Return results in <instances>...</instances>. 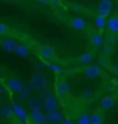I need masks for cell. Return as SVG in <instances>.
<instances>
[{
    "label": "cell",
    "instance_id": "cell-1",
    "mask_svg": "<svg viewBox=\"0 0 118 124\" xmlns=\"http://www.w3.org/2000/svg\"><path fill=\"white\" fill-rule=\"evenodd\" d=\"M29 83H30V87L33 90L40 91V90H44L47 87V83H48V81H47V76L44 75V73L36 72V73H33V75L30 76Z\"/></svg>",
    "mask_w": 118,
    "mask_h": 124
},
{
    "label": "cell",
    "instance_id": "cell-2",
    "mask_svg": "<svg viewBox=\"0 0 118 124\" xmlns=\"http://www.w3.org/2000/svg\"><path fill=\"white\" fill-rule=\"evenodd\" d=\"M11 108H13V112H14V117H17L19 121H22V123H28V121H30V115L26 112V109L23 106H21L19 103H17V102H14L13 105H11Z\"/></svg>",
    "mask_w": 118,
    "mask_h": 124
},
{
    "label": "cell",
    "instance_id": "cell-3",
    "mask_svg": "<svg viewBox=\"0 0 118 124\" xmlns=\"http://www.w3.org/2000/svg\"><path fill=\"white\" fill-rule=\"evenodd\" d=\"M43 102H44L43 109L45 112L58 109V99H56V97H55L52 93H49V91H45V94H44V97H43Z\"/></svg>",
    "mask_w": 118,
    "mask_h": 124
},
{
    "label": "cell",
    "instance_id": "cell-4",
    "mask_svg": "<svg viewBox=\"0 0 118 124\" xmlns=\"http://www.w3.org/2000/svg\"><path fill=\"white\" fill-rule=\"evenodd\" d=\"M37 54H39V57L43 59V61H52L54 58H55V50H54L52 46L49 44H43L40 46L39 50H37Z\"/></svg>",
    "mask_w": 118,
    "mask_h": 124
},
{
    "label": "cell",
    "instance_id": "cell-5",
    "mask_svg": "<svg viewBox=\"0 0 118 124\" xmlns=\"http://www.w3.org/2000/svg\"><path fill=\"white\" fill-rule=\"evenodd\" d=\"M6 85H7V88L11 93H15V94H18L19 91H22V90L26 87V85L22 83V80H19L18 77H8L7 81H6Z\"/></svg>",
    "mask_w": 118,
    "mask_h": 124
},
{
    "label": "cell",
    "instance_id": "cell-6",
    "mask_svg": "<svg viewBox=\"0 0 118 124\" xmlns=\"http://www.w3.org/2000/svg\"><path fill=\"white\" fill-rule=\"evenodd\" d=\"M83 73L88 79H96L102 75V68L99 65H87L83 69Z\"/></svg>",
    "mask_w": 118,
    "mask_h": 124
},
{
    "label": "cell",
    "instance_id": "cell-7",
    "mask_svg": "<svg viewBox=\"0 0 118 124\" xmlns=\"http://www.w3.org/2000/svg\"><path fill=\"white\" fill-rule=\"evenodd\" d=\"M55 91L58 97H65L70 93V85L65 79H58L55 83Z\"/></svg>",
    "mask_w": 118,
    "mask_h": 124
},
{
    "label": "cell",
    "instance_id": "cell-8",
    "mask_svg": "<svg viewBox=\"0 0 118 124\" xmlns=\"http://www.w3.org/2000/svg\"><path fill=\"white\" fill-rule=\"evenodd\" d=\"M115 98L113 95H104V97L100 98V101H99V108H100V110H110V109H113L115 106Z\"/></svg>",
    "mask_w": 118,
    "mask_h": 124
},
{
    "label": "cell",
    "instance_id": "cell-9",
    "mask_svg": "<svg viewBox=\"0 0 118 124\" xmlns=\"http://www.w3.org/2000/svg\"><path fill=\"white\" fill-rule=\"evenodd\" d=\"M89 43H91L92 47H95V48H99L102 46L104 44V36L102 35L100 32H91L89 33Z\"/></svg>",
    "mask_w": 118,
    "mask_h": 124
},
{
    "label": "cell",
    "instance_id": "cell-10",
    "mask_svg": "<svg viewBox=\"0 0 118 124\" xmlns=\"http://www.w3.org/2000/svg\"><path fill=\"white\" fill-rule=\"evenodd\" d=\"M97 14H102L104 17H109L113 10V1L111 0H100L97 4Z\"/></svg>",
    "mask_w": 118,
    "mask_h": 124
},
{
    "label": "cell",
    "instance_id": "cell-11",
    "mask_svg": "<svg viewBox=\"0 0 118 124\" xmlns=\"http://www.w3.org/2000/svg\"><path fill=\"white\" fill-rule=\"evenodd\" d=\"M45 119H47L48 123H61L62 120H63V112L61 109L45 112Z\"/></svg>",
    "mask_w": 118,
    "mask_h": 124
},
{
    "label": "cell",
    "instance_id": "cell-12",
    "mask_svg": "<svg viewBox=\"0 0 118 124\" xmlns=\"http://www.w3.org/2000/svg\"><path fill=\"white\" fill-rule=\"evenodd\" d=\"M30 121L32 124H45L47 119H45V113L41 110H30Z\"/></svg>",
    "mask_w": 118,
    "mask_h": 124
},
{
    "label": "cell",
    "instance_id": "cell-13",
    "mask_svg": "<svg viewBox=\"0 0 118 124\" xmlns=\"http://www.w3.org/2000/svg\"><path fill=\"white\" fill-rule=\"evenodd\" d=\"M17 41L14 39H1V43H0V47L4 53H14L15 48H17Z\"/></svg>",
    "mask_w": 118,
    "mask_h": 124
},
{
    "label": "cell",
    "instance_id": "cell-14",
    "mask_svg": "<svg viewBox=\"0 0 118 124\" xmlns=\"http://www.w3.org/2000/svg\"><path fill=\"white\" fill-rule=\"evenodd\" d=\"M70 26L76 29V31H85L87 29V22L83 17H73L70 19Z\"/></svg>",
    "mask_w": 118,
    "mask_h": 124
},
{
    "label": "cell",
    "instance_id": "cell-15",
    "mask_svg": "<svg viewBox=\"0 0 118 124\" xmlns=\"http://www.w3.org/2000/svg\"><path fill=\"white\" fill-rule=\"evenodd\" d=\"M43 106H44L43 98L35 97V98H29V99H28V108H29L30 110H41Z\"/></svg>",
    "mask_w": 118,
    "mask_h": 124
},
{
    "label": "cell",
    "instance_id": "cell-16",
    "mask_svg": "<svg viewBox=\"0 0 118 124\" xmlns=\"http://www.w3.org/2000/svg\"><path fill=\"white\" fill-rule=\"evenodd\" d=\"M93 58H95L93 53H91V51H84V53H81L78 55L77 62L78 63H83V65H91L92 61H93Z\"/></svg>",
    "mask_w": 118,
    "mask_h": 124
},
{
    "label": "cell",
    "instance_id": "cell-17",
    "mask_svg": "<svg viewBox=\"0 0 118 124\" xmlns=\"http://www.w3.org/2000/svg\"><path fill=\"white\" fill-rule=\"evenodd\" d=\"M107 29L110 33L118 35V15H111L107 19Z\"/></svg>",
    "mask_w": 118,
    "mask_h": 124
},
{
    "label": "cell",
    "instance_id": "cell-18",
    "mask_svg": "<svg viewBox=\"0 0 118 124\" xmlns=\"http://www.w3.org/2000/svg\"><path fill=\"white\" fill-rule=\"evenodd\" d=\"M14 53L17 54V55H19V57H22V58H28L30 55V48H29V46H26L25 43H18L17 48H15Z\"/></svg>",
    "mask_w": 118,
    "mask_h": 124
},
{
    "label": "cell",
    "instance_id": "cell-19",
    "mask_svg": "<svg viewBox=\"0 0 118 124\" xmlns=\"http://www.w3.org/2000/svg\"><path fill=\"white\" fill-rule=\"evenodd\" d=\"M93 23H95V28H96L99 32L103 31L104 28H107V19H106V17L104 15H102V14H97L96 17H95Z\"/></svg>",
    "mask_w": 118,
    "mask_h": 124
},
{
    "label": "cell",
    "instance_id": "cell-20",
    "mask_svg": "<svg viewBox=\"0 0 118 124\" xmlns=\"http://www.w3.org/2000/svg\"><path fill=\"white\" fill-rule=\"evenodd\" d=\"M14 116V112H13V108L10 105H4V106L0 108V117L3 120H8Z\"/></svg>",
    "mask_w": 118,
    "mask_h": 124
},
{
    "label": "cell",
    "instance_id": "cell-21",
    "mask_svg": "<svg viewBox=\"0 0 118 124\" xmlns=\"http://www.w3.org/2000/svg\"><path fill=\"white\" fill-rule=\"evenodd\" d=\"M91 124H104V116L99 110H95L91 115Z\"/></svg>",
    "mask_w": 118,
    "mask_h": 124
},
{
    "label": "cell",
    "instance_id": "cell-22",
    "mask_svg": "<svg viewBox=\"0 0 118 124\" xmlns=\"http://www.w3.org/2000/svg\"><path fill=\"white\" fill-rule=\"evenodd\" d=\"M76 124H91V115H88L87 112H80Z\"/></svg>",
    "mask_w": 118,
    "mask_h": 124
},
{
    "label": "cell",
    "instance_id": "cell-23",
    "mask_svg": "<svg viewBox=\"0 0 118 124\" xmlns=\"http://www.w3.org/2000/svg\"><path fill=\"white\" fill-rule=\"evenodd\" d=\"M29 95H30V88H29V87H25L22 91L18 93V98H19L21 101H26V99H29Z\"/></svg>",
    "mask_w": 118,
    "mask_h": 124
},
{
    "label": "cell",
    "instance_id": "cell-24",
    "mask_svg": "<svg viewBox=\"0 0 118 124\" xmlns=\"http://www.w3.org/2000/svg\"><path fill=\"white\" fill-rule=\"evenodd\" d=\"M47 66H48L51 70H54L55 73H62V72H63V68H62L61 65H58V63H54V62H47Z\"/></svg>",
    "mask_w": 118,
    "mask_h": 124
},
{
    "label": "cell",
    "instance_id": "cell-25",
    "mask_svg": "<svg viewBox=\"0 0 118 124\" xmlns=\"http://www.w3.org/2000/svg\"><path fill=\"white\" fill-rule=\"evenodd\" d=\"M104 41L107 43V44L114 46V44H115V41H117V36L114 35V33H110V32H109V35L104 36Z\"/></svg>",
    "mask_w": 118,
    "mask_h": 124
},
{
    "label": "cell",
    "instance_id": "cell-26",
    "mask_svg": "<svg viewBox=\"0 0 118 124\" xmlns=\"http://www.w3.org/2000/svg\"><path fill=\"white\" fill-rule=\"evenodd\" d=\"M113 51H114V46L104 43V46H103V57H109V55H111Z\"/></svg>",
    "mask_w": 118,
    "mask_h": 124
},
{
    "label": "cell",
    "instance_id": "cell-27",
    "mask_svg": "<svg viewBox=\"0 0 118 124\" xmlns=\"http://www.w3.org/2000/svg\"><path fill=\"white\" fill-rule=\"evenodd\" d=\"M10 32V28L7 23L4 22H0V36H3V35H7Z\"/></svg>",
    "mask_w": 118,
    "mask_h": 124
},
{
    "label": "cell",
    "instance_id": "cell-28",
    "mask_svg": "<svg viewBox=\"0 0 118 124\" xmlns=\"http://www.w3.org/2000/svg\"><path fill=\"white\" fill-rule=\"evenodd\" d=\"M83 98H84V99H91V98H92V91H91V90H84V91H83Z\"/></svg>",
    "mask_w": 118,
    "mask_h": 124
},
{
    "label": "cell",
    "instance_id": "cell-29",
    "mask_svg": "<svg viewBox=\"0 0 118 124\" xmlns=\"http://www.w3.org/2000/svg\"><path fill=\"white\" fill-rule=\"evenodd\" d=\"M111 72H113L114 75L118 76V62H117V63H113V65H111Z\"/></svg>",
    "mask_w": 118,
    "mask_h": 124
},
{
    "label": "cell",
    "instance_id": "cell-30",
    "mask_svg": "<svg viewBox=\"0 0 118 124\" xmlns=\"http://www.w3.org/2000/svg\"><path fill=\"white\" fill-rule=\"evenodd\" d=\"M100 63H102V65H104V66H107V65H109L107 57H102V58H100Z\"/></svg>",
    "mask_w": 118,
    "mask_h": 124
},
{
    "label": "cell",
    "instance_id": "cell-31",
    "mask_svg": "<svg viewBox=\"0 0 118 124\" xmlns=\"http://www.w3.org/2000/svg\"><path fill=\"white\" fill-rule=\"evenodd\" d=\"M37 3L40 4H49V3H52V0H36Z\"/></svg>",
    "mask_w": 118,
    "mask_h": 124
},
{
    "label": "cell",
    "instance_id": "cell-32",
    "mask_svg": "<svg viewBox=\"0 0 118 124\" xmlns=\"http://www.w3.org/2000/svg\"><path fill=\"white\" fill-rule=\"evenodd\" d=\"M59 124H73V121H71L70 119H63Z\"/></svg>",
    "mask_w": 118,
    "mask_h": 124
},
{
    "label": "cell",
    "instance_id": "cell-33",
    "mask_svg": "<svg viewBox=\"0 0 118 124\" xmlns=\"http://www.w3.org/2000/svg\"><path fill=\"white\" fill-rule=\"evenodd\" d=\"M36 70L41 72V70H43V65H41V63H36Z\"/></svg>",
    "mask_w": 118,
    "mask_h": 124
},
{
    "label": "cell",
    "instance_id": "cell-34",
    "mask_svg": "<svg viewBox=\"0 0 118 124\" xmlns=\"http://www.w3.org/2000/svg\"><path fill=\"white\" fill-rule=\"evenodd\" d=\"M3 93H4V88H3V85L0 84V97L3 95Z\"/></svg>",
    "mask_w": 118,
    "mask_h": 124
},
{
    "label": "cell",
    "instance_id": "cell-35",
    "mask_svg": "<svg viewBox=\"0 0 118 124\" xmlns=\"http://www.w3.org/2000/svg\"><path fill=\"white\" fill-rule=\"evenodd\" d=\"M115 81H117V83H118V77H117V79H115Z\"/></svg>",
    "mask_w": 118,
    "mask_h": 124
},
{
    "label": "cell",
    "instance_id": "cell-36",
    "mask_svg": "<svg viewBox=\"0 0 118 124\" xmlns=\"http://www.w3.org/2000/svg\"><path fill=\"white\" fill-rule=\"evenodd\" d=\"M0 102H1V97H0Z\"/></svg>",
    "mask_w": 118,
    "mask_h": 124
},
{
    "label": "cell",
    "instance_id": "cell-37",
    "mask_svg": "<svg viewBox=\"0 0 118 124\" xmlns=\"http://www.w3.org/2000/svg\"><path fill=\"white\" fill-rule=\"evenodd\" d=\"M0 43H1V39H0Z\"/></svg>",
    "mask_w": 118,
    "mask_h": 124
},
{
    "label": "cell",
    "instance_id": "cell-38",
    "mask_svg": "<svg viewBox=\"0 0 118 124\" xmlns=\"http://www.w3.org/2000/svg\"><path fill=\"white\" fill-rule=\"evenodd\" d=\"M117 94H118V90H117Z\"/></svg>",
    "mask_w": 118,
    "mask_h": 124
}]
</instances>
